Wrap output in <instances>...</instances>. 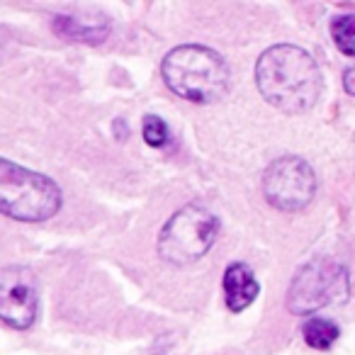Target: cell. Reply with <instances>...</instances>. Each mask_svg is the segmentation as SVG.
Segmentation results:
<instances>
[{
    "label": "cell",
    "mask_w": 355,
    "mask_h": 355,
    "mask_svg": "<svg viewBox=\"0 0 355 355\" xmlns=\"http://www.w3.org/2000/svg\"><path fill=\"white\" fill-rule=\"evenodd\" d=\"M331 37L345 56H355V15H338L331 20Z\"/></svg>",
    "instance_id": "8fae6325"
},
{
    "label": "cell",
    "mask_w": 355,
    "mask_h": 355,
    "mask_svg": "<svg viewBox=\"0 0 355 355\" xmlns=\"http://www.w3.org/2000/svg\"><path fill=\"white\" fill-rule=\"evenodd\" d=\"M302 334H304V340L316 350H329L331 345L338 340L340 331L334 321L329 319H309L304 326H302Z\"/></svg>",
    "instance_id": "30bf717a"
},
{
    "label": "cell",
    "mask_w": 355,
    "mask_h": 355,
    "mask_svg": "<svg viewBox=\"0 0 355 355\" xmlns=\"http://www.w3.org/2000/svg\"><path fill=\"white\" fill-rule=\"evenodd\" d=\"M263 193L266 200L277 209L297 212L314 200L316 178L306 161L297 156H282L268 166L263 175Z\"/></svg>",
    "instance_id": "8992f818"
},
{
    "label": "cell",
    "mask_w": 355,
    "mask_h": 355,
    "mask_svg": "<svg viewBox=\"0 0 355 355\" xmlns=\"http://www.w3.org/2000/svg\"><path fill=\"white\" fill-rule=\"evenodd\" d=\"M350 295V275L343 263L334 258H314L292 277L287 306L292 314L306 316L329 304H340Z\"/></svg>",
    "instance_id": "5b68a950"
},
{
    "label": "cell",
    "mask_w": 355,
    "mask_h": 355,
    "mask_svg": "<svg viewBox=\"0 0 355 355\" xmlns=\"http://www.w3.org/2000/svg\"><path fill=\"white\" fill-rule=\"evenodd\" d=\"M161 73L168 88L190 103H214L229 88L227 61L219 51L202 44H183L168 51Z\"/></svg>",
    "instance_id": "7a4b0ae2"
},
{
    "label": "cell",
    "mask_w": 355,
    "mask_h": 355,
    "mask_svg": "<svg viewBox=\"0 0 355 355\" xmlns=\"http://www.w3.org/2000/svg\"><path fill=\"white\" fill-rule=\"evenodd\" d=\"M40 314V287L30 268L12 266L0 272V316L12 329H30Z\"/></svg>",
    "instance_id": "52a82bcc"
},
{
    "label": "cell",
    "mask_w": 355,
    "mask_h": 355,
    "mask_svg": "<svg viewBox=\"0 0 355 355\" xmlns=\"http://www.w3.org/2000/svg\"><path fill=\"white\" fill-rule=\"evenodd\" d=\"M141 134H144V141L148 144V146H166L168 139H171V134H168V124L163 122L161 117H156V114H146L141 122Z\"/></svg>",
    "instance_id": "7c38bea8"
},
{
    "label": "cell",
    "mask_w": 355,
    "mask_h": 355,
    "mask_svg": "<svg viewBox=\"0 0 355 355\" xmlns=\"http://www.w3.org/2000/svg\"><path fill=\"white\" fill-rule=\"evenodd\" d=\"M258 287L256 275L246 263H232L224 272V297H227V306L232 311H243L256 302Z\"/></svg>",
    "instance_id": "9c48e42d"
},
{
    "label": "cell",
    "mask_w": 355,
    "mask_h": 355,
    "mask_svg": "<svg viewBox=\"0 0 355 355\" xmlns=\"http://www.w3.org/2000/svg\"><path fill=\"white\" fill-rule=\"evenodd\" d=\"M343 88H345V93L355 95V66H350L343 73Z\"/></svg>",
    "instance_id": "4fadbf2b"
},
{
    "label": "cell",
    "mask_w": 355,
    "mask_h": 355,
    "mask_svg": "<svg viewBox=\"0 0 355 355\" xmlns=\"http://www.w3.org/2000/svg\"><path fill=\"white\" fill-rule=\"evenodd\" d=\"M54 30L64 40L71 42H85V44H100L107 37L110 22L103 12L98 10H78V12H64L54 17Z\"/></svg>",
    "instance_id": "ba28073f"
},
{
    "label": "cell",
    "mask_w": 355,
    "mask_h": 355,
    "mask_svg": "<svg viewBox=\"0 0 355 355\" xmlns=\"http://www.w3.org/2000/svg\"><path fill=\"white\" fill-rule=\"evenodd\" d=\"M61 190L51 178L3 158L0 161V209L17 222H44L61 209Z\"/></svg>",
    "instance_id": "3957f363"
},
{
    "label": "cell",
    "mask_w": 355,
    "mask_h": 355,
    "mask_svg": "<svg viewBox=\"0 0 355 355\" xmlns=\"http://www.w3.org/2000/svg\"><path fill=\"white\" fill-rule=\"evenodd\" d=\"M256 83L272 107L292 114L314 107L324 88L316 61L295 44H275L263 51L256 64Z\"/></svg>",
    "instance_id": "6da1fadb"
},
{
    "label": "cell",
    "mask_w": 355,
    "mask_h": 355,
    "mask_svg": "<svg viewBox=\"0 0 355 355\" xmlns=\"http://www.w3.org/2000/svg\"><path fill=\"white\" fill-rule=\"evenodd\" d=\"M219 219L202 205L178 209L158 234V256L171 266H190L214 246Z\"/></svg>",
    "instance_id": "277c9868"
}]
</instances>
